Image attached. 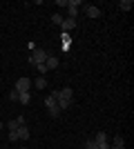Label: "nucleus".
Wrapping results in <instances>:
<instances>
[{
	"label": "nucleus",
	"mask_w": 134,
	"mask_h": 149,
	"mask_svg": "<svg viewBox=\"0 0 134 149\" xmlns=\"http://www.w3.org/2000/svg\"><path fill=\"white\" fill-rule=\"evenodd\" d=\"M49 56H51V54H49L47 49H43V47H34V49H32V56H29V65H32V67L43 65Z\"/></svg>",
	"instance_id": "nucleus-1"
},
{
	"label": "nucleus",
	"mask_w": 134,
	"mask_h": 149,
	"mask_svg": "<svg viewBox=\"0 0 134 149\" xmlns=\"http://www.w3.org/2000/svg\"><path fill=\"white\" fill-rule=\"evenodd\" d=\"M92 140L96 143V147H98V149H109V138H107V131H96Z\"/></svg>",
	"instance_id": "nucleus-2"
},
{
	"label": "nucleus",
	"mask_w": 134,
	"mask_h": 149,
	"mask_svg": "<svg viewBox=\"0 0 134 149\" xmlns=\"http://www.w3.org/2000/svg\"><path fill=\"white\" fill-rule=\"evenodd\" d=\"M45 107H47V111H49L54 118H58V116H60V109H58V102H56V98H54V93L45 98Z\"/></svg>",
	"instance_id": "nucleus-3"
},
{
	"label": "nucleus",
	"mask_w": 134,
	"mask_h": 149,
	"mask_svg": "<svg viewBox=\"0 0 134 149\" xmlns=\"http://www.w3.org/2000/svg\"><path fill=\"white\" fill-rule=\"evenodd\" d=\"M16 91L18 93H25V91H29V89H32V78H18V80H16Z\"/></svg>",
	"instance_id": "nucleus-4"
},
{
	"label": "nucleus",
	"mask_w": 134,
	"mask_h": 149,
	"mask_svg": "<svg viewBox=\"0 0 134 149\" xmlns=\"http://www.w3.org/2000/svg\"><path fill=\"white\" fill-rule=\"evenodd\" d=\"M78 7H83L81 0H67V18H76Z\"/></svg>",
	"instance_id": "nucleus-5"
},
{
	"label": "nucleus",
	"mask_w": 134,
	"mask_h": 149,
	"mask_svg": "<svg viewBox=\"0 0 134 149\" xmlns=\"http://www.w3.org/2000/svg\"><path fill=\"white\" fill-rule=\"evenodd\" d=\"M54 98L56 100H74V91H72V87H65L60 91H54Z\"/></svg>",
	"instance_id": "nucleus-6"
},
{
	"label": "nucleus",
	"mask_w": 134,
	"mask_h": 149,
	"mask_svg": "<svg viewBox=\"0 0 134 149\" xmlns=\"http://www.w3.org/2000/svg\"><path fill=\"white\" fill-rule=\"evenodd\" d=\"M25 125H27L25 116H18V118H13V120H9V123H7V129H9V131H16L18 127H25Z\"/></svg>",
	"instance_id": "nucleus-7"
},
{
	"label": "nucleus",
	"mask_w": 134,
	"mask_h": 149,
	"mask_svg": "<svg viewBox=\"0 0 134 149\" xmlns=\"http://www.w3.org/2000/svg\"><path fill=\"white\" fill-rule=\"evenodd\" d=\"M60 29L67 33V31H72V29H76V18H65L63 20V25H60Z\"/></svg>",
	"instance_id": "nucleus-8"
},
{
	"label": "nucleus",
	"mask_w": 134,
	"mask_h": 149,
	"mask_svg": "<svg viewBox=\"0 0 134 149\" xmlns=\"http://www.w3.org/2000/svg\"><path fill=\"white\" fill-rule=\"evenodd\" d=\"M16 136H18V140L25 143V140H29L32 134H29V129H27V125H25V127H18V129H16Z\"/></svg>",
	"instance_id": "nucleus-9"
},
{
	"label": "nucleus",
	"mask_w": 134,
	"mask_h": 149,
	"mask_svg": "<svg viewBox=\"0 0 134 149\" xmlns=\"http://www.w3.org/2000/svg\"><path fill=\"white\" fill-rule=\"evenodd\" d=\"M45 67H47V71L56 69V67H58V58H56V56H49L47 60H45Z\"/></svg>",
	"instance_id": "nucleus-10"
},
{
	"label": "nucleus",
	"mask_w": 134,
	"mask_h": 149,
	"mask_svg": "<svg viewBox=\"0 0 134 149\" xmlns=\"http://www.w3.org/2000/svg\"><path fill=\"white\" fill-rule=\"evenodd\" d=\"M32 87H36V89L40 91V89H45V87H47V80H45L43 76H38L36 80H32Z\"/></svg>",
	"instance_id": "nucleus-11"
},
{
	"label": "nucleus",
	"mask_w": 134,
	"mask_h": 149,
	"mask_svg": "<svg viewBox=\"0 0 134 149\" xmlns=\"http://www.w3.org/2000/svg\"><path fill=\"white\" fill-rule=\"evenodd\" d=\"M85 11H87L89 18H98V16H101V9H98V7H94V5H87V9H85Z\"/></svg>",
	"instance_id": "nucleus-12"
},
{
	"label": "nucleus",
	"mask_w": 134,
	"mask_h": 149,
	"mask_svg": "<svg viewBox=\"0 0 134 149\" xmlns=\"http://www.w3.org/2000/svg\"><path fill=\"white\" fill-rule=\"evenodd\" d=\"M132 7H134L132 0H121V2H119V9H121V11H130Z\"/></svg>",
	"instance_id": "nucleus-13"
},
{
	"label": "nucleus",
	"mask_w": 134,
	"mask_h": 149,
	"mask_svg": "<svg viewBox=\"0 0 134 149\" xmlns=\"http://www.w3.org/2000/svg\"><path fill=\"white\" fill-rule=\"evenodd\" d=\"M29 100H32V93L25 91V93H20L18 96V102H22V105H29Z\"/></svg>",
	"instance_id": "nucleus-14"
},
{
	"label": "nucleus",
	"mask_w": 134,
	"mask_h": 149,
	"mask_svg": "<svg viewBox=\"0 0 134 149\" xmlns=\"http://www.w3.org/2000/svg\"><path fill=\"white\" fill-rule=\"evenodd\" d=\"M63 16H60V13H54V16H51V22H54V25H63Z\"/></svg>",
	"instance_id": "nucleus-15"
},
{
	"label": "nucleus",
	"mask_w": 134,
	"mask_h": 149,
	"mask_svg": "<svg viewBox=\"0 0 134 149\" xmlns=\"http://www.w3.org/2000/svg\"><path fill=\"white\" fill-rule=\"evenodd\" d=\"M121 145H125V140H123L121 134H116V136H114V147H121Z\"/></svg>",
	"instance_id": "nucleus-16"
},
{
	"label": "nucleus",
	"mask_w": 134,
	"mask_h": 149,
	"mask_svg": "<svg viewBox=\"0 0 134 149\" xmlns=\"http://www.w3.org/2000/svg\"><path fill=\"white\" fill-rule=\"evenodd\" d=\"M83 147H85V149H98V147H96V143L92 140V138H87V140H85V145H83Z\"/></svg>",
	"instance_id": "nucleus-17"
},
{
	"label": "nucleus",
	"mask_w": 134,
	"mask_h": 149,
	"mask_svg": "<svg viewBox=\"0 0 134 149\" xmlns=\"http://www.w3.org/2000/svg\"><path fill=\"white\" fill-rule=\"evenodd\" d=\"M18 96H20V93L16 91V89H11V91H9V100H13V102H18Z\"/></svg>",
	"instance_id": "nucleus-18"
},
{
	"label": "nucleus",
	"mask_w": 134,
	"mask_h": 149,
	"mask_svg": "<svg viewBox=\"0 0 134 149\" xmlns=\"http://www.w3.org/2000/svg\"><path fill=\"white\" fill-rule=\"evenodd\" d=\"M36 69H38V74H40V76L47 74V67H45V62H43V65H36Z\"/></svg>",
	"instance_id": "nucleus-19"
},
{
	"label": "nucleus",
	"mask_w": 134,
	"mask_h": 149,
	"mask_svg": "<svg viewBox=\"0 0 134 149\" xmlns=\"http://www.w3.org/2000/svg\"><path fill=\"white\" fill-rule=\"evenodd\" d=\"M63 42H65V49H67V47H69V42H72V40H69V36H67V33H65V36H63Z\"/></svg>",
	"instance_id": "nucleus-20"
},
{
	"label": "nucleus",
	"mask_w": 134,
	"mask_h": 149,
	"mask_svg": "<svg viewBox=\"0 0 134 149\" xmlns=\"http://www.w3.org/2000/svg\"><path fill=\"white\" fill-rule=\"evenodd\" d=\"M9 140H11V143H16V140H18V136H16V131H9Z\"/></svg>",
	"instance_id": "nucleus-21"
},
{
	"label": "nucleus",
	"mask_w": 134,
	"mask_h": 149,
	"mask_svg": "<svg viewBox=\"0 0 134 149\" xmlns=\"http://www.w3.org/2000/svg\"><path fill=\"white\" fill-rule=\"evenodd\" d=\"M109 149H125V145H121V147H114V145H109Z\"/></svg>",
	"instance_id": "nucleus-22"
}]
</instances>
